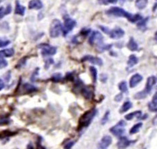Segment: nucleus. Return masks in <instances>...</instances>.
Instances as JSON below:
<instances>
[{
  "label": "nucleus",
  "mask_w": 157,
  "mask_h": 149,
  "mask_svg": "<svg viewBox=\"0 0 157 149\" xmlns=\"http://www.w3.org/2000/svg\"><path fill=\"white\" fill-rule=\"evenodd\" d=\"M96 114H97V110L94 108L85 112L80 118L79 121H78V127L82 129L88 126L92 123L94 118L96 116Z\"/></svg>",
  "instance_id": "f257e3e1"
},
{
  "label": "nucleus",
  "mask_w": 157,
  "mask_h": 149,
  "mask_svg": "<svg viewBox=\"0 0 157 149\" xmlns=\"http://www.w3.org/2000/svg\"><path fill=\"white\" fill-rule=\"evenodd\" d=\"M156 83V78L154 76L149 77L147 79L146 85L144 90H143L141 92H139L134 94V98L135 99H143L148 95L149 93L151 92L152 87L155 85Z\"/></svg>",
  "instance_id": "f03ea898"
},
{
  "label": "nucleus",
  "mask_w": 157,
  "mask_h": 149,
  "mask_svg": "<svg viewBox=\"0 0 157 149\" xmlns=\"http://www.w3.org/2000/svg\"><path fill=\"white\" fill-rule=\"evenodd\" d=\"M107 15H113V16L118 17H125L129 20V21H132V19H133V15H131V13H129L126 12L125 10H124L123 8H119V7H111V8L108 10L106 12Z\"/></svg>",
  "instance_id": "7ed1b4c3"
},
{
  "label": "nucleus",
  "mask_w": 157,
  "mask_h": 149,
  "mask_svg": "<svg viewBox=\"0 0 157 149\" xmlns=\"http://www.w3.org/2000/svg\"><path fill=\"white\" fill-rule=\"evenodd\" d=\"M62 30H63V26L62 25L61 22H60L58 19L53 20L52 23L51 24L50 30H49L51 37L52 38L58 37L62 33Z\"/></svg>",
  "instance_id": "20e7f679"
},
{
  "label": "nucleus",
  "mask_w": 157,
  "mask_h": 149,
  "mask_svg": "<svg viewBox=\"0 0 157 149\" xmlns=\"http://www.w3.org/2000/svg\"><path fill=\"white\" fill-rule=\"evenodd\" d=\"M126 125V123L124 121H119L115 126H112L110 129V132L116 137H121L125 133V126Z\"/></svg>",
  "instance_id": "39448f33"
},
{
  "label": "nucleus",
  "mask_w": 157,
  "mask_h": 149,
  "mask_svg": "<svg viewBox=\"0 0 157 149\" xmlns=\"http://www.w3.org/2000/svg\"><path fill=\"white\" fill-rule=\"evenodd\" d=\"M89 42L91 44L96 43L97 48L100 47V46L104 44V43H103L102 35L99 32H98V31H94V32L92 33L90 37H89Z\"/></svg>",
  "instance_id": "423d86ee"
},
{
  "label": "nucleus",
  "mask_w": 157,
  "mask_h": 149,
  "mask_svg": "<svg viewBox=\"0 0 157 149\" xmlns=\"http://www.w3.org/2000/svg\"><path fill=\"white\" fill-rule=\"evenodd\" d=\"M76 24V21L75 20L71 19L70 17L66 18L64 21V26L63 27L62 32L64 33V35L66 36L69 32H71L73 30V28H75Z\"/></svg>",
  "instance_id": "0eeeda50"
},
{
  "label": "nucleus",
  "mask_w": 157,
  "mask_h": 149,
  "mask_svg": "<svg viewBox=\"0 0 157 149\" xmlns=\"http://www.w3.org/2000/svg\"><path fill=\"white\" fill-rule=\"evenodd\" d=\"M112 138L109 135H105L98 144V149H107L111 145Z\"/></svg>",
  "instance_id": "6e6552de"
},
{
  "label": "nucleus",
  "mask_w": 157,
  "mask_h": 149,
  "mask_svg": "<svg viewBox=\"0 0 157 149\" xmlns=\"http://www.w3.org/2000/svg\"><path fill=\"white\" fill-rule=\"evenodd\" d=\"M133 142H134V141L129 140L126 137L122 136L120 137V140L117 143V146L119 149H126Z\"/></svg>",
  "instance_id": "1a4fd4ad"
},
{
  "label": "nucleus",
  "mask_w": 157,
  "mask_h": 149,
  "mask_svg": "<svg viewBox=\"0 0 157 149\" xmlns=\"http://www.w3.org/2000/svg\"><path fill=\"white\" fill-rule=\"evenodd\" d=\"M82 61L89 62L92 64H95V65H98V66L102 65V60L101 59L98 57L92 56V55H86V56L82 59Z\"/></svg>",
  "instance_id": "9d476101"
},
{
  "label": "nucleus",
  "mask_w": 157,
  "mask_h": 149,
  "mask_svg": "<svg viewBox=\"0 0 157 149\" xmlns=\"http://www.w3.org/2000/svg\"><path fill=\"white\" fill-rule=\"evenodd\" d=\"M124 31L120 28H116L112 30L109 33V36L111 39H120L124 36Z\"/></svg>",
  "instance_id": "9b49d317"
},
{
  "label": "nucleus",
  "mask_w": 157,
  "mask_h": 149,
  "mask_svg": "<svg viewBox=\"0 0 157 149\" xmlns=\"http://www.w3.org/2000/svg\"><path fill=\"white\" fill-rule=\"evenodd\" d=\"M142 79H143V77L141 76V75L138 74V73L133 75V76L131 77V78L130 79L129 81L130 88H133L136 87V86H137L141 81H142Z\"/></svg>",
  "instance_id": "f8f14e48"
},
{
  "label": "nucleus",
  "mask_w": 157,
  "mask_h": 149,
  "mask_svg": "<svg viewBox=\"0 0 157 149\" xmlns=\"http://www.w3.org/2000/svg\"><path fill=\"white\" fill-rule=\"evenodd\" d=\"M56 52H57L56 47L49 46L48 44L44 45V47L42 49V55H44V56L55 55L56 53Z\"/></svg>",
  "instance_id": "ddd939ff"
},
{
  "label": "nucleus",
  "mask_w": 157,
  "mask_h": 149,
  "mask_svg": "<svg viewBox=\"0 0 157 149\" xmlns=\"http://www.w3.org/2000/svg\"><path fill=\"white\" fill-rule=\"evenodd\" d=\"M81 93L85 98L86 99H90L92 96V91L91 90V88L89 87H86V86H84L81 88Z\"/></svg>",
  "instance_id": "4468645a"
},
{
  "label": "nucleus",
  "mask_w": 157,
  "mask_h": 149,
  "mask_svg": "<svg viewBox=\"0 0 157 149\" xmlns=\"http://www.w3.org/2000/svg\"><path fill=\"white\" fill-rule=\"evenodd\" d=\"M43 6V4L39 0H36V1H31L29 3V8L30 9H36V10H39L41 9Z\"/></svg>",
  "instance_id": "2eb2a0df"
},
{
  "label": "nucleus",
  "mask_w": 157,
  "mask_h": 149,
  "mask_svg": "<svg viewBox=\"0 0 157 149\" xmlns=\"http://www.w3.org/2000/svg\"><path fill=\"white\" fill-rule=\"evenodd\" d=\"M127 47L131 52H135L138 49V44L134 41L133 38H131L127 44Z\"/></svg>",
  "instance_id": "dca6fc26"
},
{
  "label": "nucleus",
  "mask_w": 157,
  "mask_h": 149,
  "mask_svg": "<svg viewBox=\"0 0 157 149\" xmlns=\"http://www.w3.org/2000/svg\"><path fill=\"white\" fill-rule=\"evenodd\" d=\"M14 53L15 51L13 49H7L0 51V57H11L14 55Z\"/></svg>",
  "instance_id": "f3484780"
},
{
  "label": "nucleus",
  "mask_w": 157,
  "mask_h": 149,
  "mask_svg": "<svg viewBox=\"0 0 157 149\" xmlns=\"http://www.w3.org/2000/svg\"><path fill=\"white\" fill-rule=\"evenodd\" d=\"M139 60L137 57L134 55H131L129 57V60H128L127 64L129 67H133L134 65H136L138 63Z\"/></svg>",
  "instance_id": "a211bd4d"
},
{
  "label": "nucleus",
  "mask_w": 157,
  "mask_h": 149,
  "mask_svg": "<svg viewBox=\"0 0 157 149\" xmlns=\"http://www.w3.org/2000/svg\"><path fill=\"white\" fill-rule=\"evenodd\" d=\"M132 107H133V104H132L131 102L130 101H126L123 103V105L121 107L120 110V113L121 114H123V113L126 112L127 111H129L130 109H131Z\"/></svg>",
  "instance_id": "6ab92c4d"
},
{
  "label": "nucleus",
  "mask_w": 157,
  "mask_h": 149,
  "mask_svg": "<svg viewBox=\"0 0 157 149\" xmlns=\"http://www.w3.org/2000/svg\"><path fill=\"white\" fill-rule=\"evenodd\" d=\"M141 116V111H134L133 112L130 113V114H127L125 116V118L127 120V121H131V120L133 119L134 118L137 117L140 118Z\"/></svg>",
  "instance_id": "aec40b11"
},
{
  "label": "nucleus",
  "mask_w": 157,
  "mask_h": 149,
  "mask_svg": "<svg viewBox=\"0 0 157 149\" xmlns=\"http://www.w3.org/2000/svg\"><path fill=\"white\" fill-rule=\"evenodd\" d=\"M25 8L24 6H21V4H19V2H17V5H16L15 8V14L21 15L23 16L25 14Z\"/></svg>",
  "instance_id": "412c9836"
},
{
  "label": "nucleus",
  "mask_w": 157,
  "mask_h": 149,
  "mask_svg": "<svg viewBox=\"0 0 157 149\" xmlns=\"http://www.w3.org/2000/svg\"><path fill=\"white\" fill-rule=\"evenodd\" d=\"M143 126V123H137L136 124H134V125L133 126L131 129V130H130V134L131 135H133V134H135V133H138L139 131L140 130V129Z\"/></svg>",
  "instance_id": "4be33fe9"
},
{
  "label": "nucleus",
  "mask_w": 157,
  "mask_h": 149,
  "mask_svg": "<svg viewBox=\"0 0 157 149\" xmlns=\"http://www.w3.org/2000/svg\"><path fill=\"white\" fill-rule=\"evenodd\" d=\"M149 108L151 111H153L154 109L157 108V91L155 94H154L153 97H152V102L150 103Z\"/></svg>",
  "instance_id": "5701e85b"
},
{
  "label": "nucleus",
  "mask_w": 157,
  "mask_h": 149,
  "mask_svg": "<svg viewBox=\"0 0 157 149\" xmlns=\"http://www.w3.org/2000/svg\"><path fill=\"white\" fill-rule=\"evenodd\" d=\"M12 8L10 5H8L6 9H4L3 7L0 8V19H2L5 15H8L9 13H10Z\"/></svg>",
  "instance_id": "b1692460"
},
{
  "label": "nucleus",
  "mask_w": 157,
  "mask_h": 149,
  "mask_svg": "<svg viewBox=\"0 0 157 149\" xmlns=\"http://www.w3.org/2000/svg\"><path fill=\"white\" fill-rule=\"evenodd\" d=\"M148 4V1L146 0H137L135 1V6L140 10H142V9L145 8Z\"/></svg>",
  "instance_id": "393cba45"
},
{
  "label": "nucleus",
  "mask_w": 157,
  "mask_h": 149,
  "mask_svg": "<svg viewBox=\"0 0 157 149\" xmlns=\"http://www.w3.org/2000/svg\"><path fill=\"white\" fill-rule=\"evenodd\" d=\"M89 72H90L92 77L93 82L96 83V81H97V70L94 66H90L89 67Z\"/></svg>",
  "instance_id": "a878e982"
},
{
  "label": "nucleus",
  "mask_w": 157,
  "mask_h": 149,
  "mask_svg": "<svg viewBox=\"0 0 157 149\" xmlns=\"http://www.w3.org/2000/svg\"><path fill=\"white\" fill-rule=\"evenodd\" d=\"M119 90H120L122 92H126L128 91V86L127 83L125 81H121L118 85Z\"/></svg>",
  "instance_id": "bb28decb"
},
{
  "label": "nucleus",
  "mask_w": 157,
  "mask_h": 149,
  "mask_svg": "<svg viewBox=\"0 0 157 149\" xmlns=\"http://www.w3.org/2000/svg\"><path fill=\"white\" fill-rule=\"evenodd\" d=\"M23 88L25 90H26V92H34L37 90V88L35 87V86H33L32 85H30V84H25Z\"/></svg>",
  "instance_id": "cd10ccee"
},
{
  "label": "nucleus",
  "mask_w": 157,
  "mask_h": 149,
  "mask_svg": "<svg viewBox=\"0 0 157 149\" xmlns=\"http://www.w3.org/2000/svg\"><path fill=\"white\" fill-rule=\"evenodd\" d=\"M61 79H62V75L60 74V73H55V74L53 75L52 78H51V79L55 82L59 81Z\"/></svg>",
  "instance_id": "c85d7f7f"
},
{
  "label": "nucleus",
  "mask_w": 157,
  "mask_h": 149,
  "mask_svg": "<svg viewBox=\"0 0 157 149\" xmlns=\"http://www.w3.org/2000/svg\"><path fill=\"white\" fill-rule=\"evenodd\" d=\"M109 111H107V112L105 113L104 116L101 120V124H105V123H107V122L109 120Z\"/></svg>",
  "instance_id": "c756f323"
},
{
  "label": "nucleus",
  "mask_w": 157,
  "mask_h": 149,
  "mask_svg": "<svg viewBox=\"0 0 157 149\" xmlns=\"http://www.w3.org/2000/svg\"><path fill=\"white\" fill-rule=\"evenodd\" d=\"M148 19V18H147V19H143V20L142 19L141 21L139 22V23L137 24V26L139 27V28H144L145 27V25H146Z\"/></svg>",
  "instance_id": "7c9ffc66"
},
{
  "label": "nucleus",
  "mask_w": 157,
  "mask_h": 149,
  "mask_svg": "<svg viewBox=\"0 0 157 149\" xmlns=\"http://www.w3.org/2000/svg\"><path fill=\"white\" fill-rule=\"evenodd\" d=\"M8 62L5 60L3 57H0V68H3L6 66H7Z\"/></svg>",
  "instance_id": "2f4dec72"
},
{
  "label": "nucleus",
  "mask_w": 157,
  "mask_h": 149,
  "mask_svg": "<svg viewBox=\"0 0 157 149\" xmlns=\"http://www.w3.org/2000/svg\"><path fill=\"white\" fill-rule=\"evenodd\" d=\"M122 99H123L122 93H120V94L116 95L115 98H114V100H115V101L116 102H120L122 100Z\"/></svg>",
  "instance_id": "473e14b6"
},
{
  "label": "nucleus",
  "mask_w": 157,
  "mask_h": 149,
  "mask_svg": "<svg viewBox=\"0 0 157 149\" xmlns=\"http://www.w3.org/2000/svg\"><path fill=\"white\" fill-rule=\"evenodd\" d=\"M100 28L101 29V30L103 32H105V34H109L110 32H111V30H110L108 28H106V27H104V26H100Z\"/></svg>",
  "instance_id": "72a5a7b5"
},
{
  "label": "nucleus",
  "mask_w": 157,
  "mask_h": 149,
  "mask_svg": "<svg viewBox=\"0 0 157 149\" xmlns=\"http://www.w3.org/2000/svg\"><path fill=\"white\" fill-rule=\"evenodd\" d=\"M75 144V142H68V143H67L66 145L64 146V148L65 149H71L72 147H73V146Z\"/></svg>",
  "instance_id": "f704fd0d"
},
{
  "label": "nucleus",
  "mask_w": 157,
  "mask_h": 149,
  "mask_svg": "<svg viewBox=\"0 0 157 149\" xmlns=\"http://www.w3.org/2000/svg\"><path fill=\"white\" fill-rule=\"evenodd\" d=\"M9 43H10V42L9 41H0V47H3L7 46Z\"/></svg>",
  "instance_id": "c9c22d12"
},
{
  "label": "nucleus",
  "mask_w": 157,
  "mask_h": 149,
  "mask_svg": "<svg viewBox=\"0 0 157 149\" xmlns=\"http://www.w3.org/2000/svg\"><path fill=\"white\" fill-rule=\"evenodd\" d=\"M152 112H157V108L154 109V110L152 111ZM153 124L154 125H157V115L156 116V117L154 118V120H153Z\"/></svg>",
  "instance_id": "e433bc0d"
},
{
  "label": "nucleus",
  "mask_w": 157,
  "mask_h": 149,
  "mask_svg": "<svg viewBox=\"0 0 157 149\" xmlns=\"http://www.w3.org/2000/svg\"><path fill=\"white\" fill-rule=\"evenodd\" d=\"M4 87V84L1 79H0V90H2Z\"/></svg>",
  "instance_id": "4c0bfd02"
},
{
  "label": "nucleus",
  "mask_w": 157,
  "mask_h": 149,
  "mask_svg": "<svg viewBox=\"0 0 157 149\" xmlns=\"http://www.w3.org/2000/svg\"><path fill=\"white\" fill-rule=\"evenodd\" d=\"M154 41H155V42L157 43V31L155 33V35H154Z\"/></svg>",
  "instance_id": "58836bf2"
},
{
  "label": "nucleus",
  "mask_w": 157,
  "mask_h": 149,
  "mask_svg": "<svg viewBox=\"0 0 157 149\" xmlns=\"http://www.w3.org/2000/svg\"><path fill=\"white\" fill-rule=\"evenodd\" d=\"M37 149H45V148H44L43 147V146H41V145H40V144H39V145H38V148H37Z\"/></svg>",
  "instance_id": "ea45409f"
}]
</instances>
